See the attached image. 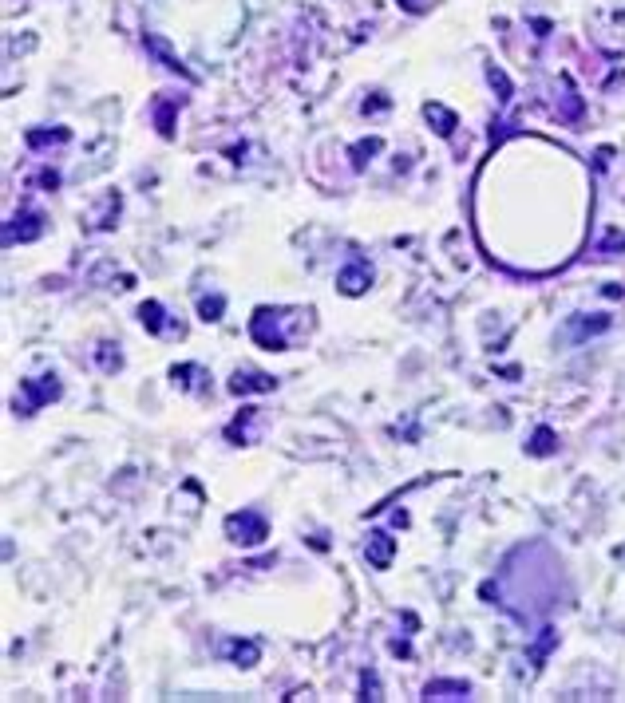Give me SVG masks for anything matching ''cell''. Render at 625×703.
Here are the masks:
<instances>
[{"label": "cell", "instance_id": "5b68a950", "mask_svg": "<svg viewBox=\"0 0 625 703\" xmlns=\"http://www.w3.org/2000/svg\"><path fill=\"white\" fill-rule=\"evenodd\" d=\"M277 388V379L265 376V372H238L230 379V391L233 395H249V391H273Z\"/></svg>", "mask_w": 625, "mask_h": 703}, {"label": "cell", "instance_id": "8fae6325", "mask_svg": "<svg viewBox=\"0 0 625 703\" xmlns=\"http://www.w3.org/2000/svg\"><path fill=\"white\" fill-rule=\"evenodd\" d=\"M222 308H226V297H202V301H198V313H202L206 324L222 320Z\"/></svg>", "mask_w": 625, "mask_h": 703}, {"label": "cell", "instance_id": "7a4b0ae2", "mask_svg": "<svg viewBox=\"0 0 625 703\" xmlns=\"http://www.w3.org/2000/svg\"><path fill=\"white\" fill-rule=\"evenodd\" d=\"M249 336L258 340L261 348H270V352L289 348V340H285V332H281V313H273V308H258V313H254V320H249Z\"/></svg>", "mask_w": 625, "mask_h": 703}, {"label": "cell", "instance_id": "ba28073f", "mask_svg": "<svg viewBox=\"0 0 625 703\" xmlns=\"http://www.w3.org/2000/svg\"><path fill=\"white\" fill-rule=\"evenodd\" d=\"M467 684L463 679H431L424 688V700H467Z\"/></svg>", "mask_w": 625, "mask_h": 703}, {"label": "cell", "instance_id": "9c48e42d", "mask_svg": "<svg viewBox=\"0 0 625 703\" xmlns=\"http://www.w3.org/2000/svg\"><path fill=\"white\" fill-rule=\"evenodd\" d=\"M226 652H230L242 668H254V664H258V656H261V648H258L254 640H233L230 648H226Z\"/></svg>", "mask_w": 625, "mask_h": 703}, {"label": "cell", "instance_id": "52a82bcc", "mask_svg": "<svg viewBox=\"0 0 625 703\" xmlns=\"http://www.w3.org/2000/svg\"><path fill=\"white\" fill-rule=\"evenodd\" d=\"M16 226H8V230H4V242H8V245H13L16 242V237H20V242H32V237H40V233H44V221H40V214H16Z\"/></svg>", "mask_w": 625, "mask_h": 703}, {"label": "cell", "instance_id": "8992f818", "mask_svg": "<svg viewBox=\"0 0 625 703\" xmlns=\"http://www.w3.org/2000/svg\"><path fill=\"white\" fill-rule=\"evenodd\" d=\"M392 553H396V542L388 534H368V546H364V558L376 565V569H388L392 565Z\"/></svg>", "mask_w": 625, "mask_h": 703}, {"label": "cell", "instance_id": "277c9868", "mask_svg": "<svg viewBox=\"0 0 625 703\" xmlns=\"http://www.w3.org/2000/svg\"><path fill=\"white\" fill-rule=\"evenodd\" d=\"M337 285H341L344 297H360V292L372 285V269H368L364 261H353V265H344L341 273H337Z\"/></svg>", "mask_w": 625, "mask_h": 703}, {"label": "cell", "instance_id": "5bb4252c", "mask_svg": "<svg viewBox=\"0 0 625 703\" xmlns=\"http://www.w3.org/2000/svg\"><path fill=\"white\" fill-rule=\"evenodd\" d=\"M550 431H546V427H542V431H539V435H534V447H530V450H534V455H546V450H550Z\"/></svg>", "mask_w": 625, "mask_h": 703}, {"label": "cell", "instance_id": "7c38bea8", "mask_svg": "<svg viewBox=\"0 0 625 703\" xmlns=\"http://www.w3.org/2000/svg\"><path fill=\"white\" fill-rule=\"evenodd\" d=\"M424 111H428V119H435V123H440V127H435L440 134H452V131H455V115H452V111H443L440 103H428Z\"/></svg>", "mask_w": 625, "mask_h": 703}, {"label": "cell", "instance_id": "6da1fadb", "mask_svg": "<svg viewBox=\"0 0 625 703\" xmlns=\"http://www.w3.org/2000/svg\"><path fill=\"white\" fill-rule=\"evenodd\" d=\"M226 537L238 542V546H261V542L270 537V526H265L261 514L242 510V514H230V518H226Z\"/></svg>", "mask_w": 625, "mask_h": 703}, {"label": "cell", "instance_id": "4fadbf2b", "mask_svg": "<svg viewBox=\"0 0 625 703\" xmlns=\"http://www.w3.org/2000/svg\"><path fill=\"white\" fill-rule=\"evenodd\" d=\"M111 344H99V364H103V372H115V368H119L123 364V356H119V352H115V356H111Z\"/></svg>", "mask_w": 625, "mask_h": 703}, {"label": "cell", "instance_id": "30bf717a", "mask_svg": "<svg viewBox=\"0 0 625 703\" xmlns=\"http://www.w3.org/2000/svg\"><path fill=\"white\" fill-rule=\"evenodd\" d=\"M139 320L147 332H162V304L159 301H143L139 304Z\"/></svg>", "mask_w": 625, "mask_h": 703}, {"label": "cell", "instance_id": "3957f363", "mask_svg": "<svg viewBox=\"0 0 625 703\" xmlns=\"http://www.w3.org/2000/svg\"><path fill=\"white\" fill-rule=\"evenodd\" d=\"M20 391H24V400H16V411H20V415H32L36 407H44V403H52L56 395H60V384H56V376L24 379V384H20Z\"/></svg>", "mask_w": 625, "mask_h": 703}]
</instances>
